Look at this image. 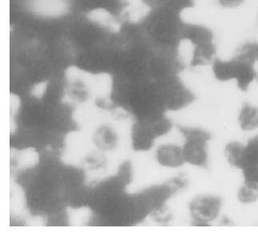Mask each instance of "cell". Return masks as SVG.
<instances>
[{"instance_id":"cell-4","label":"cell","mask_w":258,"mask_h":236,"mask_svg":"<svg viewBox=\"0 0 258 236\" xmlns=\"http://www.w3.org/2000/svg\"><path fill=\"white\" fill-rule=\"evenodd\" d=\"M156 158L159 164L170 168H177L185 163L182 147L175 144H165L158 147Z\"/></svg>"},{"instance_id":"cell-9","label":"cell","mask_w":258,"mask_h":236,"mask_svg":"<svg viewBox=\"0 0 258 236\" xmlns=\"http://www.w3.org/2000/svg\"><path fill=\"white\" fill-rule=\"evenodd\" d=\"M243 149L244 144L237 141L230 142L225 147V155L228 163L240 170L242 163Z\"/></svg>"},{"instance_id":"cell-6","label":"cell","mask_w":258,"mask_h":236,"mask_svg":"<svg viewBox=\"0 0 258 236\" xmlns=\"http://www.w3.org/2000/svg\"><path fill=\"white\" fill-rule=\"evenodd\" d=\"M238 124L241 130L253 131L258 128V106L245 103L238 115Z\"/></svg>"},{"instance_id":"cell-10","label":"cell","mask_w":258,"mask_h":236,"mask_svg":"<svg viewBox=\"0 0 258 236\" xmlns=\"http://www.w3.org/2000/svg\"><path fill=\"white\" fill-rule=\"evenodd\" d=\"M237 199L244 204H250L258 200V184L243 183L237 192Z\"/></svg>"},{"instance_id":"cell-7","label":"cell","mask_w":258,"mask_h":236,"mask_svg":"<svg viewBox=\"0 0 258 236\" xmlns=\"http://www.w3.org/2000/svg\"><path fill=\"white\" fill-rule=\"evenodd\" d=\"M249 167H258V135L244 144L241 170Z\"/></svg>"},{"instance_id":"cell-8","label":"cell","mask_w":258,"mask_h":236,"mask_svg":"<svg viewBox=\"0 0 258 236\" xmlns=\"http://www.w3.org/2000/svg\"><path fill=\"white\" fill-rule=\"evenodd\" d=\"M234 58L244 62L254 64L258 62V42L255 40L245 41L239 46L234 53Z\"/></svg>"},{"instance_id":"cell-12","label":"cell","mask_w":258,"mask_h":236,"mask_svg":"<svg viewBox=\"0 0 258 236\" xmlns=\"http://www.w3.org/2000/svg\"><path fill=\"white\" fill-rule=\"evenodd\" d=\"M218 7L224 10H237L246 3V0H216Z\"/></svg>"},{"instance_id":"cell-14","label":"cell","mask_w":258,"mask_h":236,"mask_svg":"<svg viewBox=\"0 0 258 236\" xmlns=\"http://www.w3.org/2000/svg\"><path fill=\"white\" fill-rule=\"evenodd\" d=\"M257 22H258V13H257Z\"/></svg>"},{"instance_id":"cell-3","label":"cell","mask_w":258,"mask_h":236,"mask_svg":"<svg viewBox=\"0 0 258 236\" xmlns=\"http://www.w3.org/2000/svg\"><path fill=\"white\" fill-rule=\"evenodd\" d=\"M221 198L212 195L197 196L189 203L191 219L195 226H209L218 219L222 211Z\"/></svg>"},{"instance_id":"cell-2","label":"cell","mask_w":258,"mask_h":236,"mask_svg":"<svg viewBox=\"0 0 258 236\" xmlns=\"http://www.w3.org/2000/svg\"><path fill=\"white\" fill-rule=\"evenodd\" d=\"M185 143L182 147L185 163L201 168H206L209 163L208 143L211 140L210 132L203 128L178 127Z\"/></svg>"},{"instance_id":"cell-11","label":"cell","mask_w":258,"mask_h":236,"mask_svg":"<svg viewBox=\"0 0 258 236\" xmlns=\"http://www.w3.org/2000/svg\"><path fill=\"white\" fill-rule=\"evenodd\" d=\"M96 140L99 147L105 149H110L116 145L117 136L114 131H112L110 128H102L101 132L98 133Z\"/></svg>"},{"instance_id":"cell-13","label":"cell","mask_w":258,"mask_h":236,"mask_svg":"<svg viewBox=\"0 0 258 236\" xmlns=\"http://www.w3.org/2000/svg\"><path fill=\"white\" fill-rule=\"evenodd\" d=\"M256 81L258 82V74H257V78H256Z\"/></svg>"},{"instance_id":"cell-5","label":"cell","mask_w":258,"mask_h":236,"mask_svg":"<svg viewBox=\"0 0 258 236\" xmlns=\"http://www.w3.org/2000/svg\"><path fill=\"white\" fill-rule=\"evenodd\" d=\"M214 78L219 82L235 81L237 72V62L235 58L224 60L216 58L212 63Z\"/></svg>"},{"instance_id":"cell-1","label":"cell","mask_w":258,"mask_h":236,"mask_svg":"<svg viewBox=\"0 0 258 236\" xmlns=\"http://www.w3.org/2000/svg\"><path fill=\"white\" fill-rule=\"evenodd\" d=\"M181 39L192 47L191 67L205 66L214 62L216 58L215 39L210 27L185 22Z\"/></svg>"}]
</instances>
